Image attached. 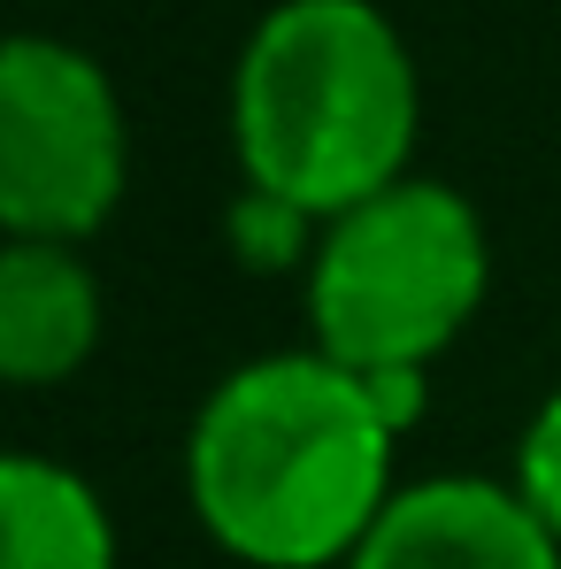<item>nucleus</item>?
<instances>
[{"label":"nucleus","instance_id":"10","mask_svg":"<svg viewBox=\"0 0 561 569\" xmlns=\"http://www.w3.org/2000/svg\"><path fill=\"white\" fill-rule=\"evenodd\" d=\"M354 378L370 385V400H377V416L408 439L423 416H431V370H354Z\"/></svg>","mask_w":561,"mask_h":569},{"label":"nucleus","instance_id":"8","mask_svg":"<svg viewBox=\"0 0 561 569\" xmlns=\"http://www.w3.org/2000/svg\"><path fill=\"white\" fill-rule=\"evenodd\" d=\"M315 216H300L292 200L278 192H239L231 208H223V239H231V262H247V270H292V262H308L315 254Z\"/></svg>","mask_w":561,"mask_h":569},{"label":"nucleus","instance_id":"9","mask_svg":"<svg viewBox=\"0 0 561 569\" xmlns=\"http://www.w3.org/2000/svg\"><path fill=\"white\" fill-rule=\"evenodd\" d=\"M508 485L523 492V508L561 539V392H547L539 416L523 423V439H515V477H508Z\"/></svg>","mask_w":561,"mask_h":569},{"label":"nucleus","instance_id":"3","mask_svg":"<svg viewBox=\"0 0 561 569\" xmlns=\"http://www.w3.org/2000/svg\"><path fill=\"white\" fill-rule=\"evenodd\" d=\"M492 284L484 216L439 178H400L331 216L308 254L315 355L347 370H431Z\"/></svg>","mask_w":561,"mask_h":569},{"label":"nucleus","instance_id":"4","mask_svg":"<svg viewBox=\"0 0 561 569\" xmlns=\"http://www.w3.org/2000/svg\"><path fill=\"white\" fill-rule=\"evenodd\" d=\"M131 178V123L86 47L8 39L0 47V231L86 247Z\"/></svg>","mask_w":561,"mask_h":569},{"label":"nucleus","instance_id":"1","mask_svg":"<svg viewBox=\"0 0 561 569\" xmlns=\"http://www.w3.org/2000/svg\"><path fill=\"white\" fill-rule=\"evenodd\" d=\"M400 431L347 362L300 347L239 362L192 416L186 500L247 569H347L392 508Z\"/></svg>","mask_w":561,"mask_h":569},{"label":"nucleus","instance_id":"6","mask_svg":"<svg viewBox=\"0 0 561 569\" xmlns=\"http://www.w3.org/2000/svg\"><path fill=\"white\" fill-rule=\"evenodd\" d=\"M100 347V284L78 247L8 239L0 247V378L39 392L93 362Z\"/></svg>","mask_w":561,"mask_h":569},{"label":"nucleus","instance_id":"5","mask_svg":"<svg viewBox=\"0 0 561 569\" xmlns=\"http://www.w3.org/2000/svg\"><path fill=\"white\" fill-rule=\"evenodd\" d=\"M347 569H561V539L492 477L400 485Z\"/></svg>","mask_w":561,"mask_h":569},{"label":"nucleus","instance_id":"2","mask_svg":"<svg viewBox=\"0 0 561 569\" xmlns=\"http://www.w3.org/2000/svg\"><path fill=\"white\" fill-rule=\"evenodd\" d=\"M423 78L370 0H278L231 70V154L254 192L331 223L408 178Z\"/></svg>","mask_w":561,"mask_h":569},{"label":"nucleus","instance_id":"7","mask_svg":"<svg viewBox=\"0 0 561 569\" xmlns=\"http://www.w3.org/2000/svg\"><path fill=\"white\" fill-rule=\"evenodd\" d=\"M0 569H116V523L70 462H0Z\"/></svg>","mask_w":561,"mask_h":569}]
</instances>
